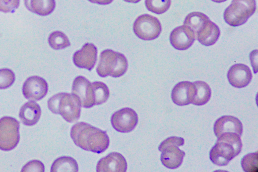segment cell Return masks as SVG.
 Masks as SVG:
<instances>
[{"label":"cell","mask_w":258,"mask_h":172,"mask_svg":"<svg viewBox=\"0 0 258 172\" xmlns=\"http://www.w3.org/2000/svg\"><path fill=\"white\" fill-rule=\"evenodd\" d=\"M48 85L46 81L39 76H32L24 82L22 92L24 97L31 100L38 101L47 94Z\"/></svg>","instance_id":"obj_10"},{"label":"cell","mask_w":258,"mask_h":172,"mask_svg":"<svg viewBox=\"0 0 258 172\" xmlns=\"http://www.w3.org/2000/svg\"><path fill=\"white\" fill-rule=\"evenodd\" d=\"M19 127V122L14 118L0 119V149L10 151L16 147L20 139Z\"/></svg>","instance_id":"obj_6"},{"label":"cell","mask_w":258,"mask_h":172,"mask_svg":"<svg viewBox=\"0 0 258 172\" xmlns=\"http://www.w3.org/2000/svg\"><path fill=\"white\" fill-rule=\"evenodd\" d=\"M124 1L128 3H137L140 2L141 0H124Z\"/></svg>","instance_id":"obj_33"},{"label":"cell","mask_w":258,"mask_h":172,"mask_svg":"<svg viewBox=\"0 0 258 172\" xmlns=\"http://www.w3.org/2000/svg\"><path fill=\"white\" fill-rule=\"evenodd\" d=\"M184 140L183 138L178 137H170L162 141L159 146L158 149L160 151L165 146L171 145H175L177 146L183 145Z\"/></svg>","instance_id":"obj_31"},{"label":"cell","mask_w":258,"mask_h":172,"mask_svg":"<svg viewBox=\"0 0 258 172\" xmlns=\"http://www.w3.org/2000/svg\"><path fill=\"white\" fill-rule=\"evenodd\" d=\"M171 5V0H145L147 9L157 14L166 12Z\"/></svg>","instance_id":"obj_26"},{"label":"cell","mask_w":258,"mask_h":172,"mask_svg":"<svg viewBox=\"0 0 258 172\" xmlns=\"http://www.w3.org/2000/svg\"><path fill=\"white\" fill-rule=\"evenodd\" d=\"M220 34L218 26L209 20L197 34L196 38L203 45H213L218 40Z\"/></svg>","instance_id":"obj_19"},{"label":"cell","mask_w":258,"mask_h":172,"mask_svg":"<svg viewBox=\"0 0 258 172\" xmlns=\"http://www.w3.org/2000/svg\"><path fill=\"white\" fill-rule=\"evenodd\" d=\"M160 151L162 152L160 156L162 163L170 169L178 167L181 164L185 155V152L175 145L165 146Z\"/></svg>","instance_id":"obj_17"},{"label":"cell","mask_w":258,"mask_h":172,"mask_svg":"<svg viewBox=\"0 0 258 172\" xmlns=\"http://www.w3.org/2000/svg\"><path fill=\"white\" fill-rule=\"evenodd\" d=\"M48 43L51 48L56 50L63 49L70 45L68 37L59 31H54L49 35Z\"/></svg>","instance_id":"obj_24"},{"label":"cell","mask_w":258,"mask_h":172,"mask_svg":"<svg viewBox=\"0 0 258 172\" xmlns=\"http://www.w3.org/2000/svg\"><path fill=\"white\" fill-rule=\"evenodd\" d=\"M196 88V93L191 103L196 105L205 104L210 100L211 96V90L209 85L202 81H198L194 83Z\"/></svg>","instance_id":"obj_22"},{"label":"cell","mask_w":258,"mask_h":172,"mask_svg":"<svg viewBox=\"0 0 258 172\" xmlns=\"http://www.w3.org/2000/svg\"><path fill=\"white\" fill-rule=\"evenodd\" d=\"M257 152L249 153L244 155L241 159V164L245 172H257L258 169Z\"/></svg>","instance_id":"obj_27"},{"label":"cell","mask_w":258,"mask_h":172,"mask_svg":"<svg viewBox=\"0 0 258 172\" xmlns=\"http://www.w3.org/2000/svg\"><path fill=\"white\" fill-rule=\"evenodd\" d=\"M97 55L96 47L92 43H87L80 50L75 52L73 62L77 67L91 71L96 63Z\"/></svg>","instance_id":"obj_11"},{"label":"cell","mask_w":258,"mask_h":172,"mask_svg":"<svg viewBox=\"0 0 258 172\" xmlns=\"http://www.w3.org/2000/svg\"><path fill=\"white\" fill-rule=\"evenodd\" d=\"M169 39L173 47L183 50L188 48L196 38L193 32L187 27L183 25L174 28L170 33Z\"/></svg>","instance_id":"obj_14"},{"label":"cell","mask_w":258,"mask_h":172,"mask_svg":"<svg viewBox=\"0 0 258 172\" xmlns=\"http://www.w3.org/2000/svg\"><path fill=\"white\" fill-rule=\"evenodd\" d=\"M209 20V18L205 14L201 12H194L186 16L183 25L193 32L196 38L198 32Z\"/></svg>","instance_id":"obj_21"},{"label":"cell","mask_w":258,"mask_h":172,"mask_svg":"<svg viewBox=\"0 0 258 172\" xmlns=\"http://www.w3.org/2000/svg\"><path fill=\"white\" fill-rule=\"evenodd\" d=\"M256 10L255 0H232L224 13L225 22L231 26L244 24Z\"/></svg>","instance_id":"obj_5"},{"label":"cell","mask_w":258,"mask_h":172,"mask_svg":"<svg viewBox=\"0 0 258 172\" xmlns=\"http://www.w3.org/2000/svg\"><path fill=\"white\" fill-rule=\"evenodd\" d=\"M127 61L125 56L111 49L101 52L96 71L99 76H110L117 78L125 74L127 69Z\"/></svg>","instance_id":"obj_4"},{"label":"cell","mask_w":258,"mask_h":172,"mask_svg":"<svg viewBox=\"0 0 258 172\" xmlns=\"http://www.w3.org/2000/svg\"><path fill=\"white\" fill-rule=\"evenodd\" d=\"M72 93L78 97L82 106L90 108L95 105L92 83L84 77L80 76L74 79Z\"/></svg>","instance_id":"obj_9"},{"label":"cell","mask_w":258,"mask_h":172,"mask_svg":"<svg viewBox=\"0 0 258 172\" xmlns=\"http://www.w3.org/2000/svg\"><path fill=\"white\" fill-rule=\"evenodd\" d=\"M15 80L14 73L9 69H0V89L10 87Z\"/></svg>","instance_id":"obj_28"},{"label":"cell","mask_w":258,"mask_h":172,"mask_svg":"<svg viewBox=\"0 0 258 172\" xmlns=\"http://www.w3.org/2000/svg\"><path fill=\"white\" fill-rule=\"evenodd\" d=\"M78 171V165L75 159L69 156H62L57 158L52 163L50 171Z\"/></svg>","instance_id":"obj_23"},{"label":"cell","mask_w":258,"mask_h":172,"mask_svg":"<svg viewBox=\"0 0 258 172\" xmlns=\"http://www.w3.org/2000/svg\"><path fill=\"white\" fill-rule=\"evenodd\" d=\"M47 105L52 113L60 114L68 122H74L80 118L81 103L73 93H57L49 99Z\"/></svg>","instance_id":"obj_3"},{"label":"cell","mask_w":258,"mask_h":172,"mask_svg":"<svg viewBox=\"0 0 258 172\" xmlns=\"http://www.w3.org/2000/svg\"><path fill=\"white\" fill-rule=\"evenodd\" d=\"M89 2L99 5H105L110 4L113 0H88Z\"/></svg>","instance_id":"obj_32"},{"label":"cell","mask_w":258,"mask_h":172,"mask_svg":"<svg viewBox=\"0 0 258 172\" xmlns=\"http://www.w3.org/2000/svg\"><path fill=\"white\" fill-rule=\"evenodd\" d=\"M242 146L240 136L238 135L233 133H224L218 138L215 145L211 148L210 159L217 165H227L240 153Z\"/></svg>","instance_id":"obj_2"},{"label":"cell","mask_w":258,"mask_h":172,"mask_svg":"<svg viewBox=\"0 0 258 172\" xmlns=\"http://www.w3.org/2000/svg\"><path fill=\"white\" fill-rule=\"evenodd\" d=\"M19 4V0H0V11L12 12L18 8Z\"/></svg>","instance_id":"obj_29"},{"label":"cell","mask_w":258,"mask_h":172,"mask_svg":"<svg viewBox=\"0 0 258 172\" xmlns=\"http://www.w3.org/2000/svg\"><path fill=\"white\" fill-rule=\"evenodd\" d=\"M24 3L28 10L40 16L50 14L55 7L54 0H24Z\"/></svg>","instance_id":"obj_20"},{"label":"cell","mask_w":258,"mask_h":172,"mask_svg":"<svg viewBox=\"0 0 258 172\" xmlns=\"http://www.w3.org/2000/svg\"><path fill=\"white\" fill-rule=\"evenodd\" d=\"M92 85L95 105H100L105 102L109 96V91L107 85L101 82H94Z\"/></svg>","instance_id":"obj_25"},{"label":"cell","mask_w":258,"mask_h":172,"mask_svg":"<svg viewBox=\"0 0 258 172\" xmlns=\"http://www.w3.org/2000/svg\"><path fill=\"white\" fill-rule=\"evenodd\" d=\"M252 77L249 68L242 64H237L232 66L227 73V78L230 84L232 86L238 88L248 85L251 80Z\"/></svg>","instance_id":"obj_13"},{"label":"cell","mask_w":258,"mask_h":172,"mask_svg":"<svg viewBox=\"0 0 258 172\" xmlns=\"http://www.w3.org/2000/svg\"><path fill=\"white\" fill-rule=\"evenodd\" d=\"M138 122L136 112L128 107L122 108L114 112L111 117L113 128L120 133H128L136 127Z\"/></svg>","instance_id":"obj_8"},{"label":"cell","mask_w":258,"mask_h":172,"mask_svg":"<svg viewBox=\"0 0 258 172\" xmlns=\"http://www.w3.org/2000/svg\"><path fill=\"white\" fill-rule=\"evenodd\" d=\"M133 30L139 38L144 40H152L159 36L162 27L157 18L149 14H143L135 20Z\"/></svg>","instance_id":"obj_7"},{"label":"cell","mask_w":258,"mask_h":172,"mask_svg":"<svg viewBox=\"0 0 258 172\" xmlns=\"http://www.w3.org/2000/svg\"><path fill=\"white\" fill-rule=\"evenodd\" d=\"M22 171H44V164L39 160H34L27 162L22 168Z\"/></svg>","instance_id":"obj_30"},{"label":"cell","mask_w":258,"mask_h":172,"mask_svg":"<svg viewBox=\"0 0 258 172\" xmlns=\"http://www.w3.org/2000/svg\"><path fill=\"white\" fill-rule=\"evenodd\" d=\"M70 135L77 146L87 151L101 153L109 146V139L106 131L84 122L75 124Z\"/></svg>","instance_id":"obj_1"},{"label":"cell","mask_w":258,"mask_h":172,"mask_svg":"<svg viewBox=\"0 0 258 172\" xmlns=\"http://www.w3.org/2000/svg\"><path fill=\"white\" fill-rule=\"evenodd\" d=\"M211 1H212L213 2H216V3H222V2H225L227 0H211Z\"/></svg>","instance_id":"obj_34"},{"label":"cell","mask_w":258,"mask_h":172,"mask_svg":"<svg viewBox=\"0 0 258 172\" xmlns=\"http://www.w3.org/2000/svg\"><path fill=\"white\" fill-rule=\"evenodd\" d=\"M41 110L40 106L35 102L30 101L25 103L20 108L19 118L23 124L33 126L39 121Z\"/></svg>","instance_id":"obj_18"},{"label":"cell","mask_w":258,"mask_h":172,"mask_svg":"<svg viewBox=\"0 0 258 172\" xmlns=\"http://www.w3.org/2000/svg\"><path fill=\"white\" fill-rule=\"evenodd\" d=\"M196 93L194 83L182 81L177 83L173 88L171 98L173 102L179 106H184L190 103Z\"/></svg>","instance_id":"obj_15"},{"label":"cell","mask_w":258,"mask_h":172,"mask_svg":"<svg viewBox=\"0 0 258 172\" xmlns=\"http://www.w3.org/2000/svg\"><path fill=\"white\" fill-rule=\"evenodd\" d=\"M127 169L125 159L120 153L112 152L101 158L98 162L96 171L98 172H125Z\"/></svg>","instance_id":"obj_12"},{"label":"cell","mask_w":258,"mask_h":172,"mask_svg":"<svg viewBox=\"0 0 258 172\" xmlns=\"http://www.w3.org/2000/svg\"><path fill=\"white\" fill-rule=\"evenodd\" d=\"M243 127L240 120L233 116H224L218 119L214 125V132L218 138L225 133H233L241 136Z\"/></svg>","instance_id":"obj_16"}]
</instances>
